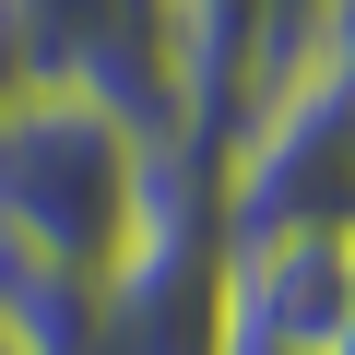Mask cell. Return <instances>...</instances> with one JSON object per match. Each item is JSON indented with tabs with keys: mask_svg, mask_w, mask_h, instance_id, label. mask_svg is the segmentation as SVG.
Listing matches in <instances>:
<instances>
[{
	"mask_svg": "<svg viewBox=\"0 0 355 355\" xmlns=\"http://www.w3.org/2000/svg\"><path fill=\"white\" fill-rule=\"evenodd\" d=\"M142 166L154 142L119 130L107 107L36 83L0 119V249H36L60 272H119V249L142 237Z\"/></svg>",
	"mask_w": 355,
	"mask_h": 355,
	"instance_id": "6da1fadb",
	"label": "cell"
},
{
	"mask_svg": "<svg viewBox=\"0 0 355 355\" xmlns=\"http://www.w3.org/2000/svg\"><path fill=\"white\" fill-rule=\"evenodd\" d=\"M225 237H355V71L296 60L225 130Z\"/></svg>",
	"mask_w": 355,
	"mask_h": 355,
	"instance_id": "7a4b0ae2",
	"label": "cell"
},
{
	"mask_svg": "<svg viewBox=\"0 0 355 355\" xmlns=\"http://www.w3.org/2000/svg\"><path fill=\"white\" fill-rule=\"evenodd\" d=\"M36 83L107 107L119 130L166 142L190 130V48H178V0H12Z\"/></svg>",
	"mask_w": 355,
	"mask_h": 355,
	"instance_id": "3957f363",
	"label": "cell"
},
{
	"mask_svg": "<svg viewBox=\"0 0 355 355\" xmlns=\"http://www.w3.org/2000/svg\"><path fill=\"white\" fill-rule=\"evenodd\" d=\"M355 284V237H225V343L331 355Z\"/></svg>",
	"mask_w": 355,
	"mask_h": 355,
	"instance_id": "277c9868",
	"label": "cell"
},
{
	"mask_svg": "<svg viewBox=\"0 0 355 355\" xmlns=\"http://www.w3.org/2000/svg\"><path fill=\"white\" fill-rule=\"evenodd\" d=\"M0 331L24 355H107V284L60 272L36 249H0Z\"/></svg>",
	"mask_w": 355,
	"mask_h": 355,
	"instance_id": "5b68a950",
	"label": "cell"
},
{
	"mask_svg": "<svg viewBox=\"0 0 355 355\" xmlns=\"http://www.w3.org/2000/svg\"><path fill=\"white\" fill-rule=\"evenodd\" d=\"M24 95H36V48H24V12L0 0V119H12Z\"/></svg>",
	"mask_w": 355,
	"mask_h": 355,
	"instance_id": "8992f818",
	"label": "cell"
},
{
	"mask_svg": "<svg viewBox=\"0 0 355 355\" xmlns=\"http://www.w3.org/2000/svg\"><path fill=\"white\" fill-rule=\"evenodd\" d=\"M308 60H331V71H355V0H320V48Z\"/></svg>",
	"mask_w": 355,
	"mask_h": 355,
	"instance_id": "52a82bcc",
	"label": "cell"
},
{
	"mask_svg": "<svg viewBox=\"0 0 355 355\" xmlns=\"http://www.w3.org/2000/svg\"><path fill=\"white\" fill-rule=\"evenodd\" d=\"M331 355H355V284H343V331H331Z\"/></svg>",
	"mask_w": 355,
	"mask_h": 355,
	"instance_id": "ba28073f",
	"label": "cell"
},
{
	"mask_svg": "<svg viewBox=\"0 0 355 355\" xmlns=\"http://www.w3.org/2000/svg\"><path fill=\"white\" fill-rule=\"evenodd\" d=\"M225 355H296V343H225Z\"/></svg>",
	"mask_w": 355,
	"mask_h": 355,
	"instance_id": "9c48e42d",
	"label": "cell"
},
{
	"mask_svg": "<svg viewBox=\"0 0 355 355\" xmlns=\"http://www.w3.org/2000/svg\"><path fill=\"white\" fill-rule=\"evenodd\" d=\"M0 355H24V343H12V331H0Z\"/></svg>",
	"mask_w": 355,
	"mask_h": 355,
	"instance_id": "30bf717a",
	"label": "cell"
}]
</instances>
